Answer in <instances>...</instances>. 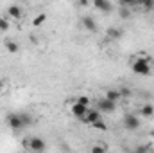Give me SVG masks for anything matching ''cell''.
<instances>
[{"mask_svg": "<svg viewBox=\"0 0 154 153\" xmlns=\"http://www.w3.org/2000/svg\"><path fill=\"white\" fill-rule=\"evenodd\" d=\"M97 108H99L100 112L111 114V112H115L116 110V103L115 101H111V99H108V97H102V99L97 103Z\"/></svg>", "mask_w": 154, "mask_h": 153, "instance_id": "cell-5", "label": "cell"}, {"mask_svg": "<svg viewBox=\"0 0 154 153\" xmlns=\"http://www.w3.org/2000/svg\"><path fill=\"white\" fill-rule=\"evenodd\" d=\"M75 101H77V103H82V105H86V106H90V97H88V96H79Z\"/></svg>", "mask_w": 154, "mask_h": 153, "instance_id": "cell-20", "label": "cell"}, {"mask_svg": "<svg viewBox=\"0 0 154 153\" xmlns=\"http://www.w3.org/2000/svg\"><path fill=\"white\" fill-rule=\"evenodd\" d=\"M93 128H97V130H100V132H106V124L102 122V119H99V121H95L93 124H91Z\"/></svg>", "mask_w": 154, "mask_h": 153, "instance_id": "cell-19", "label": "cell"}, {"mask_svg": "<svg viewBox=\"0 0 154 153\" xmlns=\"http://www.w3.org/2000/svg\"><path fill=\"white\" fill-rule=\"evenodd\" d=\"M5 50H7V52H11V54H16V52L20 50V45H18L16 41L7 40V41H5Z\"/></svg>", "mask_w": 154, "mask_h": 153, "instance_id": "cell-12", "label": "cell"}, {"mask_svg": "<svg viewBox=\"0 0 154 153\" xmlns=\"http://www.w3.org/2000/svg\"><path fill=\"white\" fill-rule=\"evenodd\" d=\"M108 150V146H93L91 148V153H102Z\"/></svg>", "mask_w": 154, "mask_h": 153, "instance_id": "cell-22", "label": "cell"}, {"mask_svg": "<svg viewBox=\"0 0 154 153\" xmlns=\"http://www.w3.org/2000/svg\"><path fill=\"white\" fill-rule=\"evenodd\" d=\"M122 36H124L122 29H118V27H109L108 29V38L109 40H120Z\"/></svg>", "mask_w": 154, "mask_h": 153, "instance_id": "cell-11", "label": "cell"}, {"mask_svg": "<svg viewBox=\"0 0 154 153\" xmlns=\"http://www.w3.org/2000/svg\"><path fill=\"white\" fill-rule=\"evenodd\" d=\"M138 5H142L143 9L151 11V9H154V0H138Z\"/></svg>", "mask_w": 154, "mask_h": 153, "instance_id": "cell-15", "label": "cell"}, {"mask_svg": "<svg viewBox=\"0 0 154 153\" xmlns=\"http://www.w3.org/2000/svg\"><path fill=\"white\" fill-rule=\"evenodd\" d=\"M7 15L14 20H20L22 18V7L20 5H9L7 7Z\"/></svg>", "mask_w": 154, "mask_h": 153, "instance_id": "cell-10", "label": "cell"}, {"mask_svg": "<svg viewBox=\"0 0 154 153\" xmlns=\"http://www.w3.org/2000/svg\"><path fill=\"white\" fill-rule=\"evenodd\" d=\"M9 29V22L5 18H0V31H7Z\"/></svg>", "mask_w": 154, "mask_h": 153, "instance_id": "cell-21", "label": "cell"}, {"mask_svg": "<svg viewBox=\"0 0 154 153\" xmlns=\"http://www.w3.org/2000/svg\"><path fill=\"white\" fill-rule=\"evenodd\" d=\"M140 126H142V122H140L138 115L127 114L125 117H124V128H125V130H129V132H134V130H138Z\"/></svg>", "mask_w": 154, "mask_h": 153, "instance_id": "cell-4", "label": "cell"}, {"mask_svg": "<svg viewBox=\"0 0 154 153\" xmlns=\"http://www.w3.org/2000/svg\"><path fill=\"white\" fill-rule=\"evenodd\" d=\"M100 119V110L97 108V110H91V108H88V112L81 117V121L82 122H86V124H93L95 121H99Z\"/></svg>", "mask_w": 154, "mask_h": 153, "instance_id": "cell-6", "label": "cell"}, {"mask_svg": "<svg viewBox=\"0 0 154 153\" xmlns=\"http://www.w3.org/2000/svg\"><path fill=\"white\" fill-rule=\"evenodd\" d=\"M104 97H108V99H111V101H115V103H118V101L122 99V96H120L118 90H106V96H104Z\"/></svg>", "mask_w": 154, "mask_h": 153, "instance_id": "cell-13", "label": "cell"}, {"mask_svg": "<svg viewBox=\"0 0 154 153\" xmlns=\"http://www.w3.org/2000/svg\"><path fill=\"white\" fill-rule=\"evenodd\" d=\"M5 122H7V126L11 128V130H23V128H27V126H31L32 124V117L29 114H25V112H20V114H9L7 115V119H5Z\"/></svg>", "mask_w": 154, "mask_h": 153, "instance_id": "cell-1", "label": "cell"}, {"mask_svg": "<svg viewBox=\"0 0 154 153\" xmlns=\"http://www.w3.org/2000/svg\"><path fill=\"white\" fill-rule=\"evenodd\" d=\"M25 148H29L31 151H45V141L43 139H39V137H29L25 142Z\"/></svg>", "mask_w": 154, "mask_h": 153, "instance_id": "cell-3", "label": "cell"}, {"mask_svg": "<svg viewBox=\"0 0 154 153\" xmlns=\"http://www.w3.org/2000/svg\"><path fill=\"white\" fill-rule=\"evenodd\" d=\"M82 27L86 29V31H90V33H95L97 31V24H95V20L91 18V16H82Z\"/></svg>", "mask_w": 154, "mask_h": 153, "instance_id": "cell-9", "label": "cell"}, {"mask_svg": "<svg viewBox=\"0 0 154 153\" xmlns=\"http://www.w3.org/2000/svg\"><path fill=\"white\" fill-rule=\"evenodd\" d=\"M131 69H133V72L138 74V76H149V74H151V60L145 58L143 54H140V56L133 61Z\"/></svg>", "mask_w": 154, "mask_h": 153, "instance_id": "cell-2", "label": "cell"}, {"mask_svg": "<svg viewBox=\"0 0 154 153\" xmlns=\"http://www.w3.org/2000/svg\"><path fill=\"white\" fill-rule=\"evenodd\" d=\"M88 108H90V106H86V105H82V103H77V101H75V103L72 105V114L75 115L77 119H81L82 115L88 112Z\"/></svg>", "mask_w": 154, "mask_h": 153, "instance_id": "cell-8", "label": "cell"}, {"mask_svg": "<svg viewBox=\"0 0 154 153\" xmlns=\"http://www.w3.org/2000/svg\"><path fill=\"white\" fill-rule=\"evenodd\" d=\"M122 2V5H127V7H131V5H138V0H120Z\"/></svg>", "mask_w": 154, "mask_h": 153, "instance_id": "cell-23", "label": "cell"}, {"mask_svg": "<svg viewBox=\"0 0 154 153\" xmlns=\"http://www.w3.org/2000/svg\"><path fill=\"white\" fill-rule=\"evenodd\" d=\"M118 15H120V18H129V16H131V11H129L127 5H122L120 11H118Z\"/></svg>", "mask_w": 154, "mask_h": 153, "instance_id": "cell-17", "label": "cell"}, {"mask_svg": "<svg viewBox=\"0 0 154 153\" xmlns=\"http://www.w3.org/2000/svg\"><path fill=\"white\" fill-rule=\"evenodd\" d=\"M140 114L145 115V117H152V115H154V106H152V105H143V106H142V110H140Z\"/></svg>", "mask_w": 154, "mask_h": 153, "instance_id": "cell-14", "label": "cell"}, {"mask_svg": "<svg viewBox=\"0 0 154 153\" xmlns=\"http://www.w3.org/2000/svg\"><path fill=\"white\" fill-rule=\"evenodd\" d=\"M45 20H47V15H45V13H41V15H38V16L32 20V24H34V27H39Z\"/></svg>", "mask_w": 154, "mask_h": 153, "instance_id": "cell-16", "label": "cell"}, {"mask_svg": "<svg viewBox=\"0 0 154 153\" xmlns=\"http://www.w3.org/2000/svg\"><path fill=\"white\" fill-rule=\"evenodd\" d=\"M91 0H77V5H81V7H84V5H88Z\"/></svg>", "mask_w": 154, "mask_h": 153, "instance_id": "cell-24", "label": "cell"}, {"mask_svg": "<svg viewBox=\"0 0 154 153\" xmlns=\"http://www.w3.org/2000/svg\"><path fill=\"white\" fill-rule=\"evenodd\" d=\"M118 92H120V96H122V97H131V96H133L131 88H127V86H120V88H118Z\"/></svg>", "mask_w": 154, "mask_h": 153, "instance_id": "cell-18", "label": "cell"}, {"mask_svg": "<svg viewBox=\"0 0 154 153\" xmlns=\"http://www.w3.org/2000/svg\"><path fill=\"white\" fill-rule=\"evenodd\" d=\"M93 7L99 9V11H102V13H111L113 4L109 0H93Z\"/></svg>", "mask_w": 154, "mask_h": 153, "instance_id": "cell-7", "label": "cell"}]
</instances>
